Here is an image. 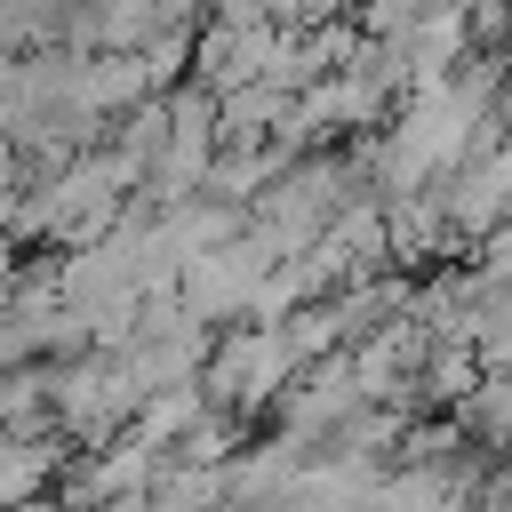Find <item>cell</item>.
I'll list each match as a JSON object with an SVG mask.
<instances>
[{
	"label": "cell",
	"mask_w": 512,
	"mask_h": 512,
	"mask_svg": "<svg viewBox=\"0 0 512 512\" xmlns=\"http://www.w3.org/2000/svg\"><path fill=\"white\" fill-rule=\"evenodd\" d=\"M440 248H456V232H448V208H440V184L384 200V256H400V264H424V256H440Z\"/></svg>",
	"instance_id": "obj_1"
},
{
	"label": "cell",
	"mask_w": 512,
	"mask_h": 512,
	"mask_svg": "<svg viewBox=\"0 0 512 512\" xmlns=\"http://www.w3.org/2000/svg\"><path fill=\"white\" fill-rule=\"evenodd\" d=\"M288 368H296L288 336H280V328H248V336H232V352H224L216 384H224V392H240V400H264V392H280V376H288Z\"/></svg>",
	"instance_id": "obj_2"
},
{
	"label": "cell",
	"mask_w": 512,
	"mask_h": 512,
	"mask_svg": "<svg viewBox=\"0 0 512 512\" xmlns=\"http://www.w3.org/2000/svg\"><path fill=\"white\" fill-rule=\"evenodd\" d=\"M472 352H480V368H512V288H488V296H480Z\"/></svg>",
	"instance_id": "obj_3"
},
{
	"label": "cell",
	"mask_w": 512,
	"mask_h": 512,
	"mask_svg": "<svg viewBox=\"0 0 512 512\" xmlns=\"http://www.w3.org/2000/svg\"><path fill=\"white\" fill-rule=\"evenodd\" d=\"M472 56H512V0H464Z\"/></svg>",
	"instance_id": "obj_4"
},
{
	"label": "cell",
	"mask_w": 512,
	"mask_h": 512,
	"mask_svg": "<svg viewBox=\"0 0 512 512\" xmlns=\"http://www.w3.org/2000/svg\"><path fill=\"white\" fill-rule=\"evenodd\" d=\"M496 128H512V64H504V88H496Z\"/></svg>",
	"instance_id": "obj_5"
}]
</instances>
